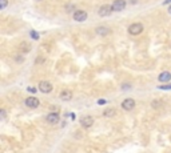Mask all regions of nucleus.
<instances>
[{
  "label": "nucleus",
  "instance_id": "obj_1",
  "mask_svg": "<svg viewBox=\"0 0 171 153\" xmlns=\"http://www.w3.org/2000/svg\"><path fill=\"white\" fill-rule=\"evenodd\" d=\"M143 32V24L140 23H134L128 27V33L132 35V36H136V35H140Z\"/></svg>",
  "mask_w": 171,
  "mask_h": 153
},
{
  "label": "nucleus",
  "instance_id": "obj_2",
  "mask_svg": "<svg viewBox=\"0 0 171 153\" xmlns=\"http://www.w3.org/2000/svg\"><path fill=\"white\" fill-rule=\"evenodd\" d=\"M24 104L28 108H32V109H35V108H38L39 105H40V101H39V99H36V97L31 96V97H27L24 101Z\"/></svg>",
  "mask_w": 171,
  "mask_h": 153
},
{
  "label": "nucleus",
  "instance_id": "obj_3",
  "mask_svg": "<svg viewBox=\"0 0 171 153\" xmlns=\"http://www.w3.org/2000/svg\"><path fill=\"white\" fill-rule=\"evenodd\" d=\"M87 17H88V15H87L86 11L78 10L74 12V20L75 22H84V20H87Z\"/></svg>",
  "mask_w": 171,
  "mask_h": 153
},
{
  "label": "nucleus",
  "instance_id": "obj_4",
  "mask_svg": "<svg viewBox=\"0 0 171 153\" xmlns=\"http://www.w3.org/2000/svg\"><path fill=\"white\" fill-rule=\"evenodd\" d=\"M39 91L41 93H50L52 91V84L50 81H40L39 83Z\"/></svg>",
  "mask_w": 171,
  "mask_h": 153
},
{
  "label": "nucleus",
  "instance_id": "obj_5",
  "mask_svg": "<svg viewBox=\"0 0 171 153\" xmlns=\"http://www.w3.org/2000/svg\"><path fill=\"white\" fill-rule=\"evenodd\" d=\"M122 108H123L124 111H132L134 108H135V100L134 99H126V100L122 101Z\"/></svg>",
  "mask_w": 171,
  "mask_h": 153
},
{
  "label": "nucleus",
  "instance_id": "obj_6",
  "mask_svg": "<svg viewBox=\"0 0 171 153\" xmlns=\"http://www.w3.org/2000/svg\"><path fill=\"white\" fill-rule=\"evenodd\" d=\"M112 6H108V4H104V6H102L100 8H99V15L100 16H103V17H104V16H108V15H111V12H112Z\"/></svg>",
  "mask_w": 171,
  "mask_h": 153
},
{
  "label": "nucleus",
  "instance_id": "obj_7",
  "mask_svg": "<svg viewBox=\"0 0 171 153\" xmlns=\"http://www.w3.org/2000/svg\"><path fill=\"white\" fill-rule=\"evenodd\" d=\"M111 6H112V10L119 12V11H123L124 8H126V1H124V0H115Z\"/></svg>",
  "mask_w": 171,
  "mask_h": 153
},
{
  "label": "nucleus",
  "instance_id": "obj_8",
  "mask_svg": "<svg viewBox=\"0 0 171 153\" xmlns=\"http://www.w3.org/2000/svg\"><path fill=\"white\" fill-rule=\"evenodd\" d=\"M80 125L83 128H90L91 125H94V119L91 116H84V117L80 119Z\"/></svg>",
  "mask_w": 171,
  "mask_h": 153
},
{
  "label": "nucleus",
  "instance_id": "obj_9",
  "mask_svg": "<svg viewBox=\"0 0 171 153\" xmlns=\"http://www.w3.org/2000/svg\"><path fill=\"white\" fill-rule=\"evenodd\" d=\"M59 113L57 112H51L47 115V122H50V124H57L59 122Z\"/></svg>",
  "mask_w": 171,
  "mask_h": 153
},
{
  "label": "nucleus",
  "instance_id": "obj_10",
  "mask_svg": "<svg viewBox=\"0 0 171 153\" xmlns=\"http://www.w3.org/2000/svg\"><path fill=\"white\" fill-rule=\"evenodd\" d=\"M158 80H159L160 83H167V81H170V80H171V73H170V72H167V71H166V72H162L160 75L158 76Z\"/></svg>",
  "mask_w": 171,
  "mask_h": 153
},
{
  "label": "nucleus",
  "instance_id": "obj_11",
  "mask_svg": "<svg viewBox=\"0 0 171 153\" xmlns=\"http://www.w3.org/2000/svg\"><path fill=\"white\" fill-rule=\"evenodd\" d=\"M60 99L63 101H70L72 99V92L68 91V89H64V91L60 92Z\"/></svg>",
  "mask_w": 171,
  "mask_h": 153
},
{
  "label": "nucleus",
  "instance_id": "obj_12",
  "mask_svg": "<svg viewBox=\"0 0 171 153\" xmlns=\"http://www.w3.org/2000/svg\"><path fill=\"white\" fill-rule=\"evenodd\" d=\"M95 32L98 35H100V36H106V35L110 33V29H108L107 27H98V28L95 29Z\"/></svg>",
  "mask_w": 171,
  "mask_h": 153
},
{
  "label": "nucleus",
  "instance_id": "obj_13",
  "mask_svg": "<svg viewBox=\"0 0 171 153\" xmlns=\"http://www.w3.org/2000/svg\"><path fill=\"white\" fill-rule=\"evenodd\" d=\"M114 115H116V111L114 108H108V109H106L103 112V116H106V117H112Z\"/></svg>",
  "mask_w": 171,
  "mask_h": 153
},
{
  "label": "nucleus",
  "instance_id": "obj_14",
  "mask_svg": "<svg viewBox=\"0 0 171 153\" xmlns=\"http://www.w3.org/2000/svg\"><path fill=\"white\" fill-rule=\"evenodd\" d=\"M23 48H24V51H23V52H25V53H27V52L29 51V47H28V45H27L25 43H23L22 45H20V49H23Z\"/></svg>",
  "mask_w": 171,
  "mask_h": 153
},
{
  "label": "nucleus",
  "instance_id": "obj_15",
  "mask_svg": "<svg viewBox=\"0 0 171 153\" xmlns=\"http://www.w3.org/2000/svg\"><path fill=\"white\" fill-rule=\"evenodd\" d=\"M159 89H163V91H168V89H171V85H159Z\"/></svg>",
  "mask_w": 171,
  "mask_h": 153
},
{
  "label": "nucleus",
  "instance_id": "obj_16",
  "mask_svg": "<svg viewBox=\"0 0 171 153\" xmlns=\"http://www.w3.org/2000/svg\"><path fill=\"white\" fill-rule=\"evenodd\" d=\"M29 35H31V38H34V39H35V40H39V35L36 33L35 31H32V32H31V33H29Z\"/></svg>",
  "mask_w": 171,
  "mask_h": 153
},
{
  "label": "nucleus",
  "instance_id": "obj_17",
  "mask_svg": "<svg viewBox=\"0 0 171 153\" xmlns=\"http://www.w3.org/2000/svg\"><path fill=\"white\" fill-rule=\"evenodd\" d=\"M27 91H28V92H32V93H35V92H36V88H34V87H28V88H27Z\"/></svg>",
  "mask_w": 171,
  "mask_h": 153
},
{
  "label": "nucleus",
  "instance_id": "obj_18",
  "mask_svg": "<svg viewBox=\"0 0 171 153\" xmlns=\"http://www.w3.org/2000/svg\"><path fill=\"white\" fill-rule=\"evenodd\" d=\"M7 7V0H1V10H4Z\"/></svg>",
  "mask_w": 171,
  "mask_h": 153
},
{
  "label": "nucleus",
  "instance_id": "obj_19",
  "mask_svg": "<svg viewBox=\"0 0 171 153\" xmlns=\"http://www.w3.org/2000/svg\"><path fill=\"white\" fill-rule=\"evenodd\" d=\"M1 119H6V109H1Z\"/></svg>",
  "mask_w": 171,
  "mask_h": 153
},
{
  "label": "nucleus",
  "instance_id": "obj_20",
  "mask_svg": "<svg viewBox=\"0 0 171 153\" xmlns=\"http://www.w3.org/2000/svg\"><path fill=\"white\" fill-rule=\"evenodd\" d=\"M106 101L104 100H99V104H100V105H103V104H104Z\"/></svg>",
  "mask_w": 171,
  "mask_h": 153
},
{
  "label": "nucleus",
  "instance_id": "obj_21",
  "mask_svg": "<svg viewBox=\"0 0 171 153\" xmlns=\"http://www.w3.org/2000/svg\"><path fill=\"white\" fill-rule=\"evenodd\" d=\"M168 13L171 15V6H170V8H168Z\"/></svg>",
  "mask_w": 171,
  "mask_h": 153
},
{
  "label": "nucleus",
  "instance_id": "obj_22",
  "mask_svg": "<svg viewBox=\"0 0 171 153\" xmlns=\"http://www.w3.org/2000/svg\"><path fill=\"white\" fill-rule=\"evenodd\" d=\"M36 1H40V0H36Z\"/></svg>",
  "mask_w": 171,
  "mask_h": 153
}]
</instances>
